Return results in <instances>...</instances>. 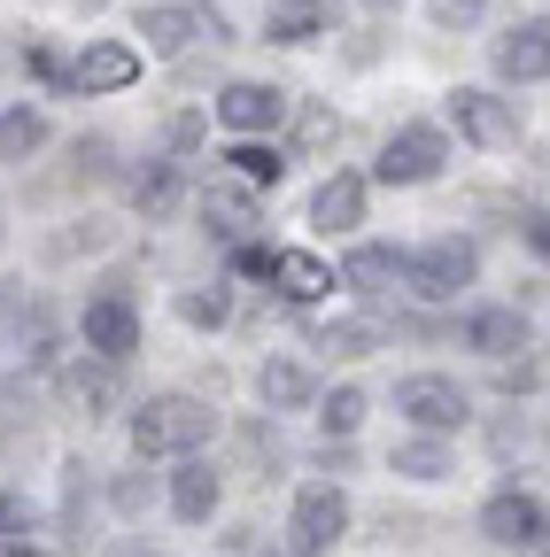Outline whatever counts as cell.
<instances>
[{"label": "cell", "instance_id": "obj_36", "mask_svg": "<svg viewBox=\"0 0 550 557\" xmlns=\"http://www.w3.org/2000/svg\"><path fill=\"white\" fill-rule=\"evenodd\" d=\"M256 557H303V549H256Z\"/></svg>", "mask_w": 550, "mask_h": 557}, {"label": "cell", "instance_id": "obj_21", "mask_svg": "<svg viewBox=\"0 0 550 557\" xmlns=\"http://www.w3.org/2000/svg\"><path fill=\"white\" fill-rule=\"evenodd\" d=\"M171 511L201 527V519H210V511H218V472H210V465H194V457H186V465L171 472Z\"/></svg>", "mask_w": 550, "mask_h": 557}, {"label": "cell", "instance_id": "obj_23", "mask_svg": "<svg viewBox=\"0 0 550 557\" xmlns=\"http://www.w3.org/2000/svg\"><path fill=\"white\" fill-rule=\"evenodd\" d=\"M256 387H264V403H271V410H303V403H310V372H303V364H288V357H271V364L256 372Z\"/></svg>", "mask_w": 550, "mask_h": 557}, {"label": "cell", "instance_id": "obj_31", "mask_svg": "<svg viewBox=\"0 0 550 557\" xmlns=\"http://www.w3.org/2000/svg\"><path fill=\"white\" fill-rule=\"evenodd\" d=\"M233 271H248V278H271V248H248V240H241V256H233Z\"/></svg>", "mask_w": 550, "mask_h": 557}, {"label": "cell", "instance_id": "obj_16", "mask_svg": "<svg viewBox=\"0 0 550 557\" xmlns=\"http://www.w3.org/2000/svg\"><path fill=\"white\" fill-rule=\"evenodd\" d=\"M326 16H333V0H271L264 39H280V47H310V39H326Z\"/></svg>", "mask_w": 550, "mask_h": 557}, {"label": "cell", "instance_id": "obj_9", "mask_svg": "<svg viewBox=\"0 0 550 557\" xmlns=\"http://www.w3.org/2000/svg\"><path fill=\"white\" fill-rule=\"evenodd\" d=\"M450 124L473 139V148H512V139H520V109L497 101L489 86H457L450 94Z\"/></svg>", "mask_w": 550, "mask_h": 557}, {"label": "cell", "instance_id": "obj_22", "mask_svg": "<svg viewBox=\"0 0 550 557\" xmlns=\"http://www.w3.org/2000/svg\"><path fill=\"white\" fill-rule=\"evenodd\" d=\"M225 163H233V171H241V178H248L256 194H264V186H280V178H288V156H280V148H264V139H256V132H241V148H233Z\"/></svg>", "mask_w": 550, "mask_h": 557}, {"label": "cell", "instance_id": "obj_14", "mask_svg": "<svg viewBox=\"0 0 550 557\" xmlns=\"http://www.w3.org/2000/svg\"><path fill=\"white\" fill-rule=\"evenodd\" d=\"M86 348H101V357H132L140 348V310H132L124 295H101V302H86Z\"/></svg>", "mask_w": 550, "mask_h": 557}, {"label": "cell", "instance_id": "obj_3", "mask_svg": "<svg viewBox=\"0 0 550 557\" xmlns=\"http://www.w3.org/2000/svg\"><path fill=\"white\" fill-rule=\"evenodd\" d=\"M473 271H480V256H473V240H457V233H442V240H427L419 256H411V295H427V302H457V287H473Z\"/></svg>", "mask_w": 550, "mask_h": 557}, {"label": "cell", "instance_id": "obj_20", "mask_svg": "<svg viewBox=\"0 0 550 557\" xmlns=\"http://www.w3.org/2000/svg\"><path fill=\"white\" fill-rule=\"evenodd\" d=\"M318 348H333V357H372V348H388V318L380 310H350V318H333L318 333Z\"/></svg>", "mask_w": 550, "mask_h": 557}, {"label": "cell", "instance_id": "obj_8", "mask_svg": "<svg viewBox=\"0 0 550 557\" xmlns=\"http://www.w3.org/2000/svg\"><path fill=\"white\" fill-rule=\"evenodd\" d=\"M442 163H450V139L435 124H411V132H395L380 148V186H427Z\"/></svg>", "mask_w": 550, "mask_h": 557}, {"label": "cell", "instance_id": "obj_24", "mask_svg": "<svg viewBox=\"0 0 550 557\" xmlns=\"http://www.w3.org/2000/svg\"><path fill=\"white\" fill-rule=\"evenodd\" d=\"M32 148H47V116L39 109H9V116H0V156L24 163Z\"/></svg>", "mask_w": 550, "mask_h": 557}, {"label": "cell", "instance_id": "obj_6", "mask_svg": "<svg viewBox=\"0 0 550 557\" xmlns=\"http://www.w3.org/2000/svg\"><path fill=\"white\" fill-rule=\"evenodd\" d=\"M480 534L504 542V549H542L550 542V511H542V496H527V487H497V496L480 504Z\"/></svg>", "mask_w": 550, "mask_h": 557}, {"label": "cell", "instance_id": "obj_17", "mask_svg": "<svg viewBox=\"0 0 550 557\" xmlns=\"http://www.w3.org/2000/svg\"><path fill=\"white\" fill-rule=\"evenodd\" d=\"M271 287H280L288 302H318V295H333V271L310 248H280L271 256Z\"/></svg>", "mask_w": 550, "mask_h": 557}, {"label": "cell", "instance_id": "obj_10", "mask_svg": "<svg viewBox=\"0 0 550 557\" xmlns=\"http://www.w3.org/2000/svg\"><path fill=\"white\" fill-rule=\"evenodd\" d=\"M132 78H140V54H132L124 39H94V47L71 62V86H78V94H124Z\"/></svg>", "mask_w": 550, "mask_h": 557}, {"label": "cell", "instance_id": "obj_4", "mask_svg": "<svg viewBox=\"0 0 550 557\" xmlns=\"http://www.w3.org/2000/svg\"><path fill=\"white\" fill-rule=\"evenodd\" d=\"M341 534H350V496H341L333 480H310L303 496H295V519H288V542L303 549V557H318V549H333Z\"/></svg>", "mask_w": 550, "mask_h": 557}, {"label": "cell", "instance_id": "obj_27", "mask_svg": "<svg viewBox=\"0 0 550 557\" xmlns=\"http://www.w3.org/2000/svg\"><path fill=\"white\" fill-rule=\"evenodd\" d=\"M132 201L148 209V218H163V209L179 201V171L171 163H156V171H140V186H132Z\"/></svg>", "mask_w": 550, "mask_h": 557}, {"label": "cell", "instance_id": "obj_35", "mask_svg": "<svg viewBox=\"0 0 550 557\" xmlns=\"http://www.w3.org/2000/svg\"><path fill=\"white\" fill-rule=\"evenodd\" d=\"M0 557H39V549H16V542H9V549H0Z\"/></svg>", "mask_w": 550, "mask_h": 557}, {"label": "cell", "instance_id": "obj_29", "mask_svg": "<svg viewBox=\"0 0 550 557\" xmlns=\"http://www.w3.org/2000/svg\"><path fill=\"white\" fill-rule=\"evenodd\" d=\"M535 372H542L535 357H497V380H504L512 395H520V387H535Z\"/></svg>", "mask_w": 550, "mask_h": 557}, {"label": "cell", "instance_id": "obj_34", "mask_svg": "<svg viewBox=\"0 0 550 557\" xmlns=\"http://www.w3.org/2000/svg\"><path fill=\"white\" fill-rule=\"evenodd\" d=\"M0 527H16V504H9V496H0Z\"/></svg>", "mask_w": 550, "mask_h": 557}, {"label": "cell", "instance_id": "obj_11", "mask_svg": "<svg viewBox=\"0 0 550 557\" xmlns=\"http://www.w3.org/2000/svg\"><path fill=\"white\" fill-rule=\"evenodd\" d=\"M201 225H210L218 240H248V233L264 225V218H256V186H248V178H241V186H233V178H210V186H201Z\"/></svg>", "mask_w": 550, "mask_h": 557}, {"label": "cell", "instance_id": "obj_18", "mask_svg": "<svg viewBox=\"0 0 550 557\" xmlns=\"http://www.w3.org/2000/svg\"><path fill=\"white\" fill-rule=\"evenodd\" d=\"M465 348H480V357H520V348H527V318L520 310H473L465 318Z\"/></svg>", "mask_w": 550, "mask_h": 557}, {"label": "cell", "instance_id": "obj_5", "mask_svg": "<svg viewBox=\"0 0 550 557\" xmlns=\"http://www.w3.org/2000/svg\"><path fill=\"white\" fill-rule=\"evenodd\" d=\"M140 39L156 54H186L194 39H225V16L218 9H201V0H163V9H140Z\"/></svg>", "mask_w": 550, "mask_h": 557}, {"label": "cell", "instance_id": "obj_13", "mask_svg": "<svg viewBox=\"0 0 550 557\" xmlns=\"http://www.w3.org/2000/svg\"><path fill=\"white\" fill-rule=\"evenodd\" d=\"M218 116H225V132H271L288 116V94L280 86H256V78H233L218 94Z\"/></svg>", "mask_w": 550, "mask_h": 557}, {"label": "cell", "instance_id": "obj_30", "mask_svg": "<svg viewBox=\"0 0 550 557\" xmlns=\"http://www.w3.org/2000/svg\"><path fill=\"white\" fill-rule=\"evenodd\" d=\"M427 9H435V24H473L480 0H427Z\"/></svg>", "mask_w": 550, "mask_h": 557}, {"label": "cell", "instance_id": "obj_32", "mask_svg": "<svg viewBox=\"0 0 550 557\" xmlns=\"http://www.w3.org/2000/svg\"><path fill=\"white\" fill-rule=\"evenodd\" d=\"M527 248L550 263V209H535V218H527Z\"/></svg>", "mask_w": 550, "mask_h": 557}, {"label": "cell", "instance_id": "obj_19", "mask_svg": "<svg viewBox=\"0 0 550 557\" xmlns=\"http://www.w3.org/2000/svg\"><path fill=\"white\" fill-rule=\"evenodd\" d=\"M403 271H411V256H395V248H350V263H341V287H357V295H388Z\"/></svg>", "mask_w": 550, "mask_h": 557}, {"label": "cell", "instance_id": "obj_15", "mask_svg": "<svg viewBox=\"0 0 550 557\" xmlns=\"http://www.w3.org/2000/svg\"><path fill=\"white\" fill-rule=\"evenodd\" d=\"M310 225H318V233H350V225H365V178L333 171V178L310 194Z\"/></svg>", "mask_w": 550, "mask_h": 557}, {"label": "cell", "instance_id": "obj_7", "mask_svg": "<svg viewBox=\"0 0 550 557\" xmlns=\"http://www.w3.org/2000/svg\"><path fill=\"white\" fill-rule=\"evenodd\" d=\"M124 364L117 357H101V348H86V357H71L54 372V387H62V403L71 410H86V418H109L117 403H124V380H117Z\"/></svg>", "mask_w": 550, "mask_h": 557}, {"label": "cell", "instance_id": "obj_12", "mask_svg": "<svg viewBox=\"0 0 550 557\" xmlns=\"http://www.w3.org/2000/svg\"><path fill=\"white\" fill-rule=\"evenodd\" d=\"M497 70H504L512 86L550 78V16H527L520 32H504V39H497Z\"/></svg>", "mask_w": 550, "mask_h": 557}, {"label": "cell", "instance_id": "obj_2", "mask_svg": "<svg viewBox=\"0 0 550 557\" xmlns=\"http://www.w3.org/2000/svg\"><path fill=\"white\" fill-rule=\"evenodd\" d=\"M395 410H403L419 434H457L465 418H473L465 387H457V380H442V372H411V380L395 387Z\"/></svg>", "mask_w": 550, "mask_h": 557}, {"label": "cell", "instance_id": "obj_1", "mask_svg": "<svg viewBox=\"0 0 550 557\" xmlns=\"http://www.w3.org/2000/svg\"><path fill=\"white\" fill-rule=\"evenodd\" d=\"M210 434H218V410L194 395H156L132 410V449L140 457H194Z\"/></svg>", "mask_w": 550, "mask_h": 557}, {"label": "cell", "instance_id": "obj_25", "mask_svg": "<svg viewBox=\"0 0 550 557\" xmlns=\"http://www.w3.org/2000/svg\"><path fill=\"white\" fill-rule=\"evenodd\" d=\"M395 472H403V480H442V472H450V449H442V434H419V442H403V449H395Z\"/></svg>", "mask_w": 550, "mask_h": 557}, {"label": "cell", "instance_id": "obj_26", "mask_svg": "<svg viewBox=\"0 0 550 557\" xmlns=\"http://www.w3.org/2000/svg\"><path fill=\"white\" fill-rule=\"evenodd\" d=\"M318 426H326V434H357V426H365V395H357V387H333V395L318 403Z\"/></svg>", "mask_w": 550, "mask_h": 557}, {"label": "cell", "instance_id": "obj_33", "mask_svg": "<svg viewBox=\"0 0 550 557\" xmlns=\"http://www.w3.org/2000/svg\"><path fill=\"white\" fill-rule=\"evenodd\" d=\"M365 9H372V16H388V9H403V0H365Z\"/></svg>", "mask_w": 550, "mask_h": 557}, {"label": "cell", "instance_id": "obj_28", "mask_svg": "<svg viewBox=\"0 0 550 557\" xmlns=\"http://www.w3.org/2000/svg\"><path fill=\"white\" fill-rule=\"evenodd\" d=\"M179 318H186V325H225V318H233V302H225L218 287H210V295L194 287V295H179Z\"/></svg>", "mask_w": 550, "mask_h": 557}]
</instances>
